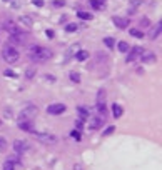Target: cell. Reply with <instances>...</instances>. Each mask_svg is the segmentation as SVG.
I'll use <instances>...</instances> for the list:
<instances>
[{
	"mask_svg": "<svg viewBox=\"0 0 162 170\" xmlns=\"http://www.w3.org/2000/svg\"><path fill=\"white\" fill-rule=\"evenodd\" d=\"M50 57H52V52L49 50V48L39 47V45H32V47L28 48V59H30L32 62H37V64H40V62L49 60Z\"/></svg>",
	"mask_w": 162,
	"mask_h": 170,
	"instance_id": "cell-1",
	"label": "cell"
},
{
	"mask_svg": "<svg viewBox=\"0 0 162 170\" xmlns=\"http://www.w3.org/2000/svg\"><path fill=\"white\" fill-rule=\"evenodd\" d=\"M2 57H3V60L7 62V64H15V62L19 60V52L15 50L12 45H9L7 44L5 47H3V50H2Z\"/></svg>",
	"mask_w": 162,
	"mask_h": 170,
	"instance_id": "cell-2",
	"label": "cell"
},
{
	"mask_svg": "<svg viewBox=\"0 0 162 170\" xmlns=\"http://www.w3.org/2000/svg\"><path fill=\"white\" fill-rule=\"evenodd\" d=\"M35 139L42 143H47V145H53L57 142V137L53 134H42V132H34Z\"/></svg>",
	"mask_w": 162,
	"mask_h": 170,
	"instance_id": "cell-3",
	"label": "cell"
},
{
	"mask_svg": "<svg viewBox=\"0 0 162 170\" xmlns=\"http://www.w3.org/2000/svg\"><path fill=\"white\" fill-rule=\"evenodd\" d=\"M35 115H37V107L27 105L25 109L22 110V114H20V120H32Z\"/></svg>",
	"mask_w": 162,
	"mask_h": 170,
	"instance_id": "cell-4",
	"label": "cell"
},
{
	"mask_svg": "<svg viewBox=\"0 0 162 170\" xmlns=\"http://www.w3.org/2000/svg\"><path fill=\"white\" fill-rule=\"evenodd\" d=\"M142 52H144V48H142V47H132L130 50H129V55H127L126 62H127V64H130V62H135L137 59H140Z\"/></svg>",
	"mask_w": 162,
	"mask_h": 170,
	"instance_id": "cell-5",
	"label": "cell"
},
{
	"mask_svg": "<svg viewBox=\"0 0 162 170\" xmlns=\"http://www.w3.org/2000/svg\"><path fill=\"white\" fill-rule=\"evenodd\" d=\"M65 110H67V107L64 103H52V105L47 107V114H50V115H60Z\"/></svg>",
	"mask_w": 162,
	"mask_h": 170,
	"instance_id": "cell-6",
	"label": "cell"
},
{
	"mask_svg": "<svg viewBox=\"0 0 162 170\" xmlns=\"http://www.w3.org/2000/svg\"><path fill=\"white\" fill-rule=\"evenodd\" d=\"M25 39H27L25 32H22L20 28H19L17 32H14V34L9 35V42H10V44H22Z\"/></svg>",
	"mask_w": 162,
	"mask_h": 170,
	"instance_id": "cell-7",
	"label": "cell"
},
{
	"mask_svg": "<svg viewBox=\"0 0 162 170\" xmlns=\"http://www.w3.org/2000/svg\"><path fill=\"white\" fill-rule=\"evenodd\" d=\"M14 150L17 155H22L23 152L28 150V143L25 142V140H15L14 142Z\"/></svg>",
	"mask_w": 162,
	"mask_h": 170,
	"instance_id": "cell-8",
	"label": "cell"
},
{
	"mask_svg": "<svg viewBox=\"0 0 162 170\" xmlns=\"http://www.w3.org/2000/svg\"><path fill=\"white\" fill-rule=\"evenodd\" d=\"M2 28L7 32V34H14V32H17L19 30V27H17V23H14L12 20H5V22L2 23Z\"/></svg>",
	"mask_w": 162,
	"mask_h": 170,
	"instance_id": "cell-9",
	"label": "cell"
},
{
	"mask_svg": "<svg viewBox=\"0 0 162 170\" xmlns=\"http://www.w3.org/2000/svg\"><path fill=\"white\" fill-rule=\"evenodd\" d=\"M19 128L20 130H25V132H30L34 134V125H32V120H19Z\"/></svg>",
	"mask_w": 162,
	"mask_h": 170,
	"instance_id": "cell-10",
	"label": "cell"
},
{
	"mask_svg": "<svg viewBox=\"0 0 162 170\" xmlns=\"http://www.w3.org/2000/svg\"><path fill=\"white\" fill-rule=\"evenodd\" d=\"M87 120H89V128H90V130H97V128H100L102 122H104V120H102L100 117H95V118H87Z\"/></svg>",
	"mask_w": 162,
	"mask_h": 170,
	"instance_id": "cell-11",
	"label": "cell"
},
{
	"mask_svg": "<svg viewBox=\"0 0 162 170\" xmlns=\"http://www.w3.org/2000/svg\"><path fill=\"white\" fill-rule=\"evenodd\" d=\"M114 25L119 27V28H127L129 27V19H124V17H114Z\"/></svg>",
	"mask_w": 162,
	"mask_h": 170,
	"instance_id": "cell-12",
	"label": "cell"
},
{
	"mask_svg": "<svg viewBox=\"0 0 162 170\" xmlns=\"http://www.w3.org/2000/svg\"><path fill=\"white\" fill-rule=\"evenodd\" d=\"M160 28H162V23H160V22H157V25L154 27L152 30H151V34H149V39H151V40H156L157 37L160 35Z\"/></svg>",
	"mask_w": 162,
	"mask_h": 170,
	"instance_id": "cell-13",
	"label": "cell"
},
{
	"mask_svg": "<svg viewBox=\"0 0 162 170\" xmlns=\"http://www.w3.org/2000/svg\"><path fill=\"white\" fill-rule=\"evenodd\" d=\"M140 59H142V62H145V64H152V62H156V55H154L152 52H142Z\"/></svg>",
	"mask_w": 162,
	"mask_h": 170,
	"instance_id": "cell-14",
	"label": "cell"
},
{
	"mask_svg": "<svg viewBox=\"0 0 162 170\" xmlns=\"http://www.w3.org/2000/svg\"><path fill=\"white\" fill-rule=\"evenodd\" d=\"M97 114H99V117H100L102 120H105V117H107V107H105V102H104V103H97Z\"/></svg>",
	"mask_w": 162,
	"mask_h": 170,
	"instance_id": "cell-15",
	"label": "cell"
},
{
	"mask_svg": "<svg viewBox=\"0 0 162 170\" xmlns=\"http://www.w3.org/2000/svg\"><path fill=\"white\" fill-rule=\"evenodd\" d=\"M122 114H124V109L119 105V103H114V105H112V115H114L115 118H120Z\"/></svg>",
	"mask_w": 162,
	"mask_h": 170,
	"instance_id": "cell-16",
	"label": "cell"
},
{
	"mask_svg": "<svg viewBox=\"0 0 162 170\" xmlns=\"http://www.w3.org/2000/svg\"><path fill=\"white\" fill-rule=\"evenodd\" d=\"M75 59H77L79 62L87 60V59H89V52H87V50H79V52L75 53Z\"/></svg>",
	"mask_w": 162,
	"mask_h": 170,
	"instance_id": "cell-17",
	"label": "cell"
},
{
	"mask_svg": "<svg viewBox=\"0 0 162 170\" xmlns=\"http://www.w3.org/2000/svg\"><path fill=\"white\" fill-rule=\"evenodd\" d=\"M104 3H105V0H90V5H92V9H95V10H100L104 7Z\"/></svg>",
	"mask_w": 162,
	"mask_h": 170,
	"instance_id": "cell-18",
	"label": "cell"
},
{
	"mask_svg": "<svg viewBox=\"0 0 162 170\" xmlns=\"http://www.w3.org/2000/svg\"><path fill=\"white\" fill-rule=\"evenodd\" d=\"M87 118H89V112H87L84 107H79V120L84 122V120H87Z\"/></svg>",
	"mask_w": 162,
	"mask_h": 170,
	"instance_id": "cell-19",
	"label": "cell"
},
{
	"mask_svg": "<svg viewBox=\"0 0 162 170\" xmlns=\"http://www.w3.org/2000/svg\"><path fill=\"white\" fill-rule=\"evenodd\" d=\"M19 22L23 23L25 27H32V20H30V17H28V15H23V17H20Z\"/></svg>",
	"mask_w": 162,
	"mask_h": 170,
	"instance_id": "cell-20",
	"label": "cell"
},
{
	"mask_svg": "<svg viewBox=\"0 0 162 170\" xmlns=\"http://www.w3.org/2000/svg\"><path fill=\"white\" fill-rule=\"evenodd\" d=\"M132 37H135V39H142L144 37V32H140L139 28H130V32H129Z\"/></svg>",
	"mask_w": 162,
	"mask_h": 170,
	"instance_id": "cell-21",
	"label": "cell"
},
{
	"mask_svg": "<svg viewBox=\"0 0 162 170\" xmlns=\"http://www.w3.org/2000/svg\"><path fill=\"white\" fill-rule=\"evenodd\" d=\"M77 17L82 19V20H90V19H94L92 14H87V12H77Z\"/></svg>",
	"mask_w": 162,
	"mask_h": 170,
	"instance_id": "cell-22",
	"label": "cell"
},
{
	"mask_svg": "<svg viewBox=\"0 0 162 170\" xmlns=\"http://www.w3.org/2000/svg\"><path fill=\"white\" fill-rule=\"evenodd\" d=\"M104 44H105L109 48H114L115 47V40L112 39V37H105V39H104Z\"/></svg>",
	"mask_w": 162,
	"mask_h": 170,
	"instance_id": "cell-23",
	"label": "cell"
},
{
	"mask_svg": "<svg viewBox=\"0 0 162 170\" xmlns=\"http://www.w3.org/2000/svg\"><path fill=\"white\" fill-rule=\"evenodd\" d=\"M117 47H119V50H120V52H129V44H127V42H124V40L117 44Z\"/></svg>",
	"mask_w": 162,
	"mask_h": 170,
	"instance_id": "cell-24",
	"label": "cell"
},
{
	"mask_svg": "<svg viewBox=\"0 0 162 170\" xmlns=\"http://www.w3.org/2000/svg\"><path fill=\"white\" fill-rule=\"evenodd\" d=\"M105 102V90H99L97 95V103H104Z\"/></svg>",
	"mask_w": 162,
	"mask_h": 170,
	"instance_id": "cell-25",
	"label": "cell"
},
{
	"mask_svg": "<svg viewBox=\"0 0 162 170\" xmlns=\"http://www.w3.org/2000/svg\"><path fill=\"white\" fill-rule=\"evenodd\" d=\"M70 137H72V139L74 140H75V142H80V132H79V130H72V132H70Z\"/></svg>",
	"mask_w": 162,
	"mask_h": 170,
	"instance_id": "cell-26",
	"label": "cell"
},
{
	"mask_svg": "<svg viewBox=\"0 0 162 170\" xmlns=\"http://www.w3.org/2000/svg\"><path fill=\"white\" fill-rule=\"evenodd\" d=\"M77 30V23H67V27H65V32H69V34H72V32Z\"/></svg>",
	"mask_w": 162,
	"mask_h": 170,
	"instance_id": "cell-27",
	"label": "cell"
},
{
	"mask_svg": "<svg viewBox=\"0 0 162 170\" xmlns=\"http://www.w3.org/2000/svg\"><path fill=\"white\" fill-rule=\"evenodd\" d=\"M114 130H115V125H110V127H107L105 130L102 132V135H104V137H107V135H110V134H112V132H114Z\"/></svg>",
	"mask_w": 162,
	"mask_h": 170,
	"instance_id": "cell-28",
	"label": "cell"
},
{
	"mask_svg": "<svg viewBox=\"0 0 162 170\" xmlns=\"http://www.w3.org/2000/svg\"><path fill=\"white\" fill-rule=\"evenodd\" d=\"M70 80H72V82H77V84H79V82H80V75H79L77 72H72V73H70Z\"/></svg>",
	"mask_w": 162,
	"mask_h": 170,
	"instance_id": "cell-29",
	"label": "cell"
},
{
	"mask_svg": "<svg viewBox=\"0 0 162 170\" xmlns=\"http://www.w3.org/2000/svg\"><path fill=\"white\" fill-rule=\"evenodd\" d=\"M3 170H15V165L12 164V162H9V160H7L5 164H3Z\"/></svg>",
	"mask_w": 162,
	"mask_h": 170,
	"instance_id": "cell-30",
	"label": "cell"
},
{
	"mask_svg": "<svg viewBox=\"0 0 162 170\" xmlns=\"http://www.w3.org/2000/svg\"><path fill=\"white\" fill-rule=\"evenodd\" d=\"M34 75H35V68L28 67V68H27V72H25V77H27V78H32Z\"/></svg>",
	"mask_w": 162,
	"mask_h": 170,
	"instance_id": "cell-31",
	"label": "cell"
},
{
	"mask_svg": "<svg viewBox=\"0 0 162 170\" xmlns=\"http://www.w3.org/2000/svg\"><path fill=\"white\" fill-rule=\"evenodd\" d=\"M9 162H12V164L14 165H20V160H19V157H15V155H12V157H9V159H7Z\"/></svg>",
	"mask_w": 162,
	"mask_h": 170,
	"instance_id": "cell-32",
	"label": "cell"
},
{
	"mask_svg": "<svg viewBox=\"0 0 162 170\" xmlns=\"http://www.w3.org/2000/svg\"><path fill=\"white\" fill-rule=\"evenodd\" d=\"M139 25H140V27H147V25H149V19H147V17H142V19L139 20Z\"/></svg>",
	"mask_w": 162,
	"mask_h": 170,
	"instance_id": "cell-33",
	"label": "cell"
},
{
	"mask_svg": "<svg viewBox=\"0 0 162 170\" xmlns=\"http://www.w3.org/2000/svg\"><path fill=\"white\" fill-rule=\"evenodd\" d=\"M32 3L35 7H44V0H32Z\"/></svg>",
	"mask_w": 162,
	"mask_h": 170,
	"instance_id": "cell-34",
	"label": "cell"
},
{
	"mask_svg": "<svg viewBox=\"0 0 162 170\" xmlns=\"http://www.w3.org/2000/svg\"><path fill=\"white\" fill-rule=\"evenodd\" d=\"M75 125H77V130L80 132L82 128H84V122H82V120H77V122H75Z\"/></svg>",
	"mask_w": 162,
	"mask_h": 170,
	"instance_id": "cell-35",
	"label": "cell"
},
{
	"mask_svg": "<svg viewBox=\"0 0 162 170\" xmlns=\"http://www.w3.org/2000/svg\"><path fill=\"white\" fill-rule=\"evenodd\" d=\"M45 35H47L49 39H53V30H50V28H49V30H45Z\"/></svg>",
	"mask_w": 162,
	"mask_h": 170,
	"instance_id": "cell-36",
	"label": "cell"
},
{
	"mask_svg": "<svg viewBox=\"0 0 162 170\" xmlns=\"http://www.w3.org/2000/svg\"><path fill=\"white\" fill-rule=\"evenodd\" d=\"M64 0H55V2H53V5H55V7H62V5H64Z\"/></svg>",
	"mask_w": 162,
	"mask_h": 170,
	"instance_id": "cell-37",
	"label": "cell"
},
{
	"mask_svg": "<svg viewBox=\"0 0 162 170\" xmlns=\"http://www.w3.org/2000/svg\"><path fill=\"white\" fill-rule=\"evenodd\" d=\"M5 148V140H3V137H0V150H3Z\"/></svg>",
	"mask_w": 162,
	"mask_h": 170,
	"instance_id": "cell-38",
	"label": "cell"
},
{
	"mask_svg": "<svg viewBox=\"0 0 162 170\" xmlns=\"http://www.w3.org/2000/svg\"><path fill=\"white\" fill-rule=\"evenodd\" d=\"M129 2H130V5H134V7L140 5V0H129Z\"/></svg>",
	"mask_w": 162,
	"mask_h": 170,
	"instance_id": "cell-39",
	"label": "cell"
},
{
	"mask_svg": "<svg viewBox=\"0 0 162 170\" xmlns=\"http://www.w3.org/2000/svg\"><path fill=\"white\" fill-rule=\"evenodd\" d=\"M5 77H15V73L12 70H5Z\"/></svg>",
	"mask_w": 162,
	"mask_h": 170,
	"instance_id": "cell-40",
	"label": "cell"
},
{
	"mask_svg": "<svg viewBox=\"0 0 162 170\" xmlns=\"http://www.w3.org/2000/svg\"><path fill=\"white\" fill-rule=\"evenodd\" d=\"M12 7H14V9H17V7H19V2H17V0H15V2H12Z\"/></svg>",
	"mask_w": 162,
	"mask_h": 170,
	"instance_id": "cell-41",
	"label": "cell"
},
{
	"mask_svg": "<svg viewBox=\"0 0 162 170\" xmlns=\"http://www.w3.org/2000/svg\"><path fill=\"white\" fill-rule=\"evenodd\" d=\"M3 2H9V0H3Z\"/></svg>",
	"mask_w": 162,
	"mask_h": 170,
	"instance_id": "cell-42",
	"label": "cell"
}]
</instances>
